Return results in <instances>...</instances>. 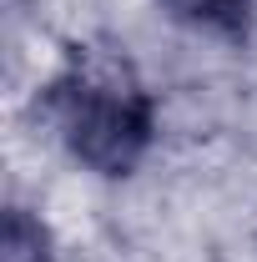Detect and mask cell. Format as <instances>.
Returning <instances> with one entry per match:
<instances>
[{
	"label": "cell",
	"instance_id": "cell-3",
	"mask_svg": "<svg viewBox=\"0 0 257 262\" xmlns=\"http://www.w3.org/2000/svg\"><path fill=\"white\" fill-rule=\"evenodd\" d=\"M0 262H56L51 252V232L31 207H10L5 232H0Z\"/></svg>",
	"mask_w": 257,
	"mask_h": 262
},
{
	"label": "cell",
	"instance_id": "cell-1",
	"mask_svg": "<svg viewBox=\"0 0 257 262\" xmlns=\"http://www.w3.org/2000/svg\"><path fill=\"white\" fill-rule=\"evenodd\" d=\"M40 111L66 157L96 177H131L157 141V101L136 66L111 51H71L46 81Z\"/></svg>",
	"mask_w": 257,
	"mask_h": 262
},
{
	"label": "cell",
	"instance_id": "cell-2",
	"mask_svg": "<svg viewBox=\"0 0 257 262\" xmlns=\"http://www.w3.org/2000/svg\"><path fill=\"white\" fill-rule=\"evenodd\" d=\"M161 5H166L172 20L207 31V35H242L257 10V0H161Z\"/></svg>",
	"mask_w": 257,
	"mask_h": 262
}]
</instances>
